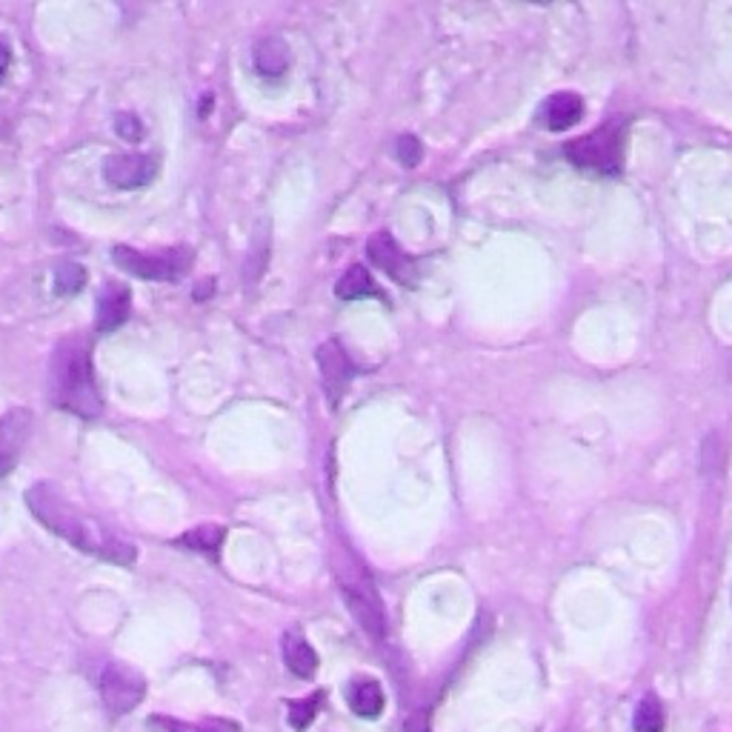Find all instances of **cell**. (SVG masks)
Segmentation results:
<instances>
[{
	"mask_svg": "<svg viewBox=\"0 0 732 732\" xmlns=\"http://www.w3.org/2000/svg\"><path fill=\"white\" fill-rule=\"evenodd\" d=\"M27 506L52 535L70 541L81 553L118 564V567H132L138 558V550L129 538H124L115 526L104 524L90 512L77 510L70 498L63 495L61 487L49 484V481L29 487Z\"/></svg>",
	"mask_w": 732,
	"mask_h": 732,
	"instance_id": "1",
	"label": "cell"
},
{
	"mask_svg": "<svg viewBox=\"0 0 732 732\" xmlns=\"http://www.w3.org/2000/svg\"><path fill=\"white\" fill-rule=\"evenodd\" d=\"M46 393L52 407L77 418H97L104 412V395L95 384L90 341L83 335H66L55 344L49 358Z\"/></svg>",
	"mask_w": 732,
	"mask_h": 732,
	"instance_id": "2",
	"label": "cell"
},
{
	"mask_svg": "<svg viewBox=\"0 0 732 732\" xmlns=\"http://www.w3.org/2000/svg\"><path fill=\"white\" fill-rule=\"evenodd\" d=\"M624 135H627V126L613 121V124L598 126L589 135L569 140L564 153L575 166L587 169V172L618 175L624 164Z\"/></svg>",
	"mask_w": 732,
	"mask_h": 732,
	"instance_id": "3",
	"label": "cell"
},
{
	"mask_svg": "<svg viewBox=\"0 0 732 732\" xmlns=\"http://www.w3.org/2000/svg\"><path fill=\"white\" fill-rule=\"evenodd\" d=\"M112 261L126 275H135L140 281H180L192 270L195 252L189 247L166 249L160 255H146L132 247H115L112 249Z\"/></svg>",
	"mask_w": 732,
	"mask_h": 732,
	"instance_id": "4",
	"label": "cell"
},
{
	"mask_svg": "<svg viewBox=\"0 0 732 732\" xmlns=\"http://www.w3.org/2000/svg\"><path fill=\"white\" fill-rule=\"evenodd\" d=\"M97 690H101L104 707L112 715H126V712H132L144 701L146 678L135 667H129V663L109 661L101 670Z\"/></svg>",
	"mask_w": 732,
	"mask_h": 732,
	"instance_id": "5",
	"label": "cell"
},
{
	"mask_svg": "<svg viewBox=\"0 0 732 732\" xmlns=\"http://www.w3.org/2000/svg\"><path fill=\"white\" fill-rule=\"evenodd\" d=\"M315 358H318L321 380H324V389H326V401H330L332 407H338L346 387H349V380L358 375V369H355L353 358L346 355L344 344H341L338 338L324 341V344L318 346V355H315Z\"/></svg>",
	"mask_w": 732,
	"mask_h": 732,
	"instance_id": "6",
	"label": "cell"
},
{
	"mask_svg": "<svg viewBox=\"0 0 732 732\" xmlns=\"http://www.w3.org/2000/svg\"><path fill=\"white\" fill-rule=\"evenodd\" d=\"M366 255H369V261H373L380 272H387L395 284L415 286V263L409 261L407 252L395 243V238L389 236V232H378V236L369 238V241H366Z\"/></svg>",
	"mask_w": 732,
	"mask_h": 732,
	"instance_id": "7",
	"label": "cell"
},
{
	"mask_svg": "<svg viewBox=\"0 0 732 732\" xmlns=\"http://www.w3.org/2000/svg\"><path fill=\"white\" fill-rule=\"evenodd\" d=\"M32 432V412L23 407H14L0 415V478L14 470L23 447Z\"/></svg>",
	"mask_w": 732,
	"mask_h": 732,
	"instance_id": "8",
	"label": "cell"
},
{
	"mask_svg": "<svg viewBox=\"0 0 732 732\" xmlns=\"http://www.w3.org/2000/svg\"><path fill=\"white\" fill-rule=\"evenodd\" d=\"M158 175L153 155H112L104 164V178L115 189H140Z\"/></svg>",
	"mask_w": 732,
	"mask_h": 732,
	"instance_id": "9",
	"label": "cell"
},
{
	"mask_svg": "<svg viewBox=\"0 0 732 732\" xmlns=\"http://www.w3.org/2000/svg\"><path fill=\"white\" fill-rule=\"evenodd\" d=\"M581 118H584V101L575 92H555L535 112V121L546 132H567Z\"/></svg>",
	"mask_w": 732,
	"mask_h": 732,
	"instance_id": "10",
	"label": "cell"
},
{
	"mask_svg": "<svg viewBox=\"0 0 732 732\" xmlns=\"http://www.w3.org/2000/svg\"><path fill=\"white\" fill-rule=\"evenodd\" d=\"M344 602L346 607H349V613L358 618L360 627L366 629V636H373L375 641H380V638L387 636V621H384V609H380V602L375 598V593L369 587H349V584H344Z\"/></svg>",
	"mask_w": 732,
	"mask_h": 732,
	"instance_id": "11",
	"label": "cell"
},
{
	"mask_svg": "<svg viewBox=\"0 0 732 732\" xmlns=\"http://www.w3.org/2000/svg\"><path fill=\"white\" fill-rule=\"evenodd\" d=\"M132 310V295L124 284H106L97 292L95 304V326L97 332H115L126 324Z\"/></svg>",
	"mask_w": 732,
	"mask_h": 732,
	"instance_id": "12",
	"label": "cell"
},
{
	"mask_svg": "<svg viewBox=\"0 0 732 732\" xmlns=\"http://www.w3.org/2000/svg\"><path fill=\"white\" fill-rule=\"evenodd\" d=\"M346 704L355 715L360 719H378L384 707H387V696H384V687L373 678H358V681H349L346 684Z\"/></svg>",
	"mask_w": 732,
	"mask_h": 732,
	"instance_id": "13",
	"label": "cell"
},
{
	"mask_svg": "<svg viewBox=\"0 0 732 732\" xmlns=\"http://www.w3.org/2000/svg\"><path fill=\"white\" fill-rule=\"evenodd\" d=\"M284 661L286 667H290L292 676L304 678V681L318 676V667H321L318 652H315V647H312L297 629H292V632H286L284 636Z\"/></svg>",
	"mask_w": 732,
	"mask_h": 732,
	"instance_id": "14",
	"label": "cell"
},
{
	"mask_svg": "<svg viewBox=\"0 0 732 732\" xmlns=\"http://www.w3.org/2000/svg\"><path fill=\"white\" fill-rule=\"evenodd\" d=\"M252 61H255L258 75L263 77H281L290 66V49H286L284 38L270 35L258 41L255 52H252Z\"/></svg>",
	"mask_w": 732,
	"mask_h": 732,
	"instance_id": "15",
	"label": "cell"
},
{
	"mask_svg": "<svg viewBox=\"0 0 732 732\" xmlns=\"http://www.w3.org/2000/svg\"><path fill=\"white\" fill-rule=\"evenodd\" d=\"M335 295H338L341 301H358V297H384V292L375 284L366 266L353 263V266L341 275L338 284H335Z\"/></svg>",
	"mask_w": 732,
	"mask_h": 732,
	"instance_id": "16",
	"label": "cell"
},
{
	"mask_svg": "<svg viewBox=\"0 0 732 732\" xmlns=\"http://www.w3.org/2000/svg\"><path fill=\"white\" fill-rule=\"evenodd\" d=\"M223 538H227V526L203 524V526H195V530L184 532V535H180L175 544L187 546V550H192V553H201V555H209V558H218V555H221Z\"/></svg>",
	"mask_w": 732,
	"mask_h": 732,
	"instance_id": "17",
	"label": "cell"
},
{
	"mask_svg": "<svg viewBox=\"0 0 732 732\" xmlns=\"http://www.w3.org/2000/svg\"><path fill=\"white\" fill-rule=\"evenodd\" d=\"M324 690L312 692L310 698H297V701H290L286 704V719H290V726L295 732L310 730V724L318 719L321 707H324Z\"/></svg>",
	"mask_w": 732,
	"mask_h": 732,
	"instance_id": "18",
	"label": "cell"
},
{
	"mask_svg": "<svg viewBox=\"0 0 732 732\" xmlns=\"http://www.w3.org/2000/svg\"><path fill=\"white\" fill-rule=\"evenodd\" d=\"M667 726V712L656 696H644L632 715V730L636 732H663Z\"/></svg>",
	"mask_w": 732,
	"mask_h": 732,
	"instance_id": "19",
	"label": "cell"
},
{
	"mask_svg": "<svg viewBox=\"0 0 732 732\" xmlns=\"http://www.w3.org/2000/svg\"><path fill=\"white\" fill-rule=\"evenodd\" d=\"M266 258H270V227H261L258 229L255 241H252V247H249L247 263H243L249 284H255L258 278L263 275V270H266Z\"/></svg>",
	"mask_w": 732,
	"mask_h": 732,
	"instance_id": "20",
	"label": "cell"
},
{
	"mask_svg": "<svg viewBox=\"0 0 732 732\" xmlns=\"http://www.w3.org/2000/svg\"><path fill=\"white\" fill-rule=\"evenodd\" d=\"M153 724L164 726L166 732H241V724L229 719H207L201 724H187L178 719H153Z\"/></svg>",
	"mask_w": 732,
	"mask_h": 732,
	"instance_id": "21",
	"label": "cell"
},
{
	"mask_svg": "<svg viewBox=\"0 0 732 732\" xmlns=\"http://www.w3.org/2000/svg\"><path fill=\"white\" fill-rule=\"evenodd\" d=\"M86 286V270L75 261H63L57 263L55 270V292L57 295H75Z\"/></svg>",
	"mask_w": 732,
	"mask_h": 732,
	"instance_id": "22",
	"label": "cell"
},
{
	"mask_svg": "<svg viewBox=\"0 0 732 732\" xmlns=\"http://www.w3.org/2000/svg\"><path fill=\"white\" fill-rule=\"evenodd\" d=\"M395 153H398V160H401L404 166H418L423 158V146L415 135H401L398 144H395Z\"/></svg>",
	"mask_w": 732,
	"mask_h": 732,
	"instance_id": "23",
	"label": "cell"
},
{
	"mask_svg": "<svg viewBox=\"0 0 732 732\" xmlns=\"http://www.w3.org/2000/svg\"><path fill=\"white\" fill-rule=\"evenodd\" d=\"M115 132H118L121 138H126V140H132V144H135V140H140V135H144V126H140L138 115L124 112V115H118V118H115Z\"/></svg>",
	"mask_w": 732,
	"mask_h": 732,
	"instance_id": "24",
	"label": "cell"
},
{
	"mask_svg": "<svg viewBox=\"0 0 732 732\" xmlns=\"http://www.w3.org/2000/svg\"><path fill=\"white\" fill-rule=\"evenodd\" d=\"M12 66V52H9V46L3 41H0V77L7 75V70Z\"/></svg>",
	"mask_w": 732,
	"mask_h": 732,
	"instance_id": "25",
	"label": "cell"
}]
</instances>
